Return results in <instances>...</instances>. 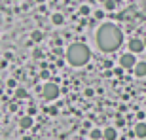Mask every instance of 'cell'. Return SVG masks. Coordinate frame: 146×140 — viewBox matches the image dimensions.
<instances>
[{"instance_id":"cell-1","label":"cell","mask_w":146,"mask_h":140,"mask_svg":"<svg viewBox=\"0 0 146 140\" xmlns=\"http://www.w3.org/2000/svg\"><path fill=\"white\" fill-rule=\"evenodd\" d=\"M95 40H97V46L101 51L112 53L123 44V32L114 23H103L95 32Z\"/></svg>"},{"instance_id":"cell-2","label":"cell","mask_w":146,"mask_h":140,"mask_svg":"<svg viewBox=\"0 0 146 140\" xmlns=\"http://www.w3.org/2000/svg\"><path fill=\"white\" fill-rule=\"evenodd\" d=\"M89 59H91V51H89V48L86 44H82V42L70 44L68 49H66V61L72 66H84L89 63Z\"/></svg>"},{"instance_id":"cell-3","label":"cell","mask_w":146,"mask_h":140,"mask_svg":"<svg viewBox=\"0 0 146 140\" xmlns=\"http://www.w3.org/2000/svg\"><path fill=\"white\" fill-rule=\"evenodd\" d=\"M59 93H61V89H59V85H57L55 81H46V83H44L42 95H44L46 100H55V98L59 97Z\"/></svg>"},{"instance_id":"cell-4","label":"cell","mask_w":146,"mask_h":140,"mask_svg":"<svg viewBox=\"0 0 146 140\" xmlns=\"http://www.w3.org/2000/svg\"><path fill=\"white\" fill-rule=\"evenodd\" d=\"M119 66L123 70H135L137 66V59L133 53H123L121 57H119Z\"/></svg>"},{"instance_id":"cell-5","label":"cell","mask_w":146,"mask_h":140,"mask_svg":"<svg viewBox=\"0 0 146 140\" xmlns=\"http://www.w3.org/2000/svg\"><path fill=\"white\" fill-rule=\"evenodd\" d=\"M144 42H142L141 38H131L129 40V51L131 53H141L142 49H144Z\"/></svg>"},{"instance_id":"cell-6","label":"cell","mask_w":146,"mask_h":140,"mask_svg":"<svg viewBox=\"0 0 146 140\" xmlns=\"http://www.w3.org/2000/svg\"><path fill=\"white\" fill-rule=\"evenodd\" d=\"M34 125V119L31 118V116H23V118H19V129H31Z\"/></svg>"},{"instance_id":"cell-7","label":"cell","mask_w":146,"mask_h":140,"mask_svg":"<svg viewBox=\"0 0 146 140\" xmlns=\"http://www.w3.org/2000/svg\"><path fill=\"white\" fill-rule=\"evenodd\" d=\"M133 74H135L137 78H144V76H146V61H141V63H137L135 70H133Z\"/></svg>"},{"instance_id":"cell-8","label":"cell","mask_w":146,"mask_h":140,"mask_svg":"<svg viewBox=\"0 0 146 140\" xmlns=\"http://www.w3.org/2000/svg\"><path fill=\"white\" fill-rule=\"evenodd\" d=\"M103 135H104V140H116L118 138V131L114 129V127H104Z\"/></svg>"},{"instance_id":"cell-9","label":"cell","mask_w":146,"mask_h":140,"mask_svg":"<svg viewBox=\"0 0 146 140\" xmlns=\"http://www.w3.org/2000/svg\"><path fill=\"white\" fill-rule=\"evenodd\" d=\"M135 135L139 136V138H146V123L139 121V123L135 125Z\"/></svg>"},{"instance_id":"cell-10","label":"cell","mask_w":146,"mask_h":140,"mask_svg":"<svg viewBox=\"0 0 146 140\" xmlns=\"http://www.w3.org/2000/svg\"><path fill=\"white\" fill-rule=\"evenodd\" d=\"M51 23H53V25H57V27H59V25H63V23H65V15H63V13H59V11H57V13H53V15H51Z\"/></svg>"},{"instance_id":"cell-11","label":"cell","mask_w":146,"mask_h":140,"mask_svg":"<svg viewBox=\"0 0 146 140\" xmlns=\"http://www.w3.org/2000/svg\"><path fill=\"white\" fill-rule=\"evenodd\" d=\"M89 136H91V140L104 138V135H103V131H101V129H91V131H89Z\"/></svg>"},{"instance_id":"cell-12","label":"cell","mask_w":146,"mask_h":140,"mask_svg":"<svg viewBox=\"0 0 146 140\" xmlns=\"http://www.w3.org/2000/svg\"><path fill=\"white\" fill-rule=\"evenodd\" d=\"M27 97H29V93L25 91L23 87H17V89H15V98H17V100H19V98H27Z\"/></svg>"},{"instance_id":"cell-13","label":"cell","mask_w":146,"mask_h":140,"mask_svg":"<svg viewBox=\"0 0 146 140\" xmlns=\"http://www.w3.org/2000/svg\"><path fill=\"white\" fill-rule=\"evenodd\" d=\"M31 38H33V42H40L44 38V34L40 32V30H33V32H31Z\"/></svg>"},{"instance_id":"cell-14","label":"cell","mask_w":146,"mask_h":140,"mask_svg":"<svg viewBox=\"0 0 146 140\" xmlns=\"http://www.w3.org/2000/svg\"><path fill=\"white\" fill-rule=\"evenodd\" d=\"M78 10H80V15H89V13H91V8H89L87 4H82Z\"/></svg>"},{"instance_id":"cell-15","label":"cell","mask_w":146,"mask_h":140,"mask_svg":"<svg viewBox=\"0 0 146 140\" xmlns=\"http://www.w3.org/2000/svg\"><path fill=\"white\" fill-rule=\"evenodd\" d=\"M103 6H104V10H108V11L116 10V2L114 0H106V2H103Z\"/></svg>"},{"instance_id":"cell-16","label":"cell","mask_w":146,"mask_h":140,"mask_svg":"<svg viewBox=\"0 0 146 140\" xmlns=\"http://www.w3.org/2000/svg\"><path fill=\"white\" fill-rule=\"evenodd\" d=\"M40 78H42V80H46V81H51V80H49V70H48V68H42V72H40Z\"/></svg>"},{"instance_id":"cell-17","label":"cell","mask_w":146,"mask_h":140,"mask_svg":"<svg viewBox=\"0 0 146 140\" xmlns=\"http://www.w3.org/2000/svg\"><path fill=\"white\" fill-rule=\"evenodd\" d=\"M33 57H34V59H42V57H44V55H42V49H34V51H33Z\"/></svg>"},{"instance_id":"cell-18","label":"cell","mask_w":146,"mask_h":140,"mask_svg":"<svg viewBox=\"0 0 146 140\" xmlns=\"http://www.w3.org/2000/svg\"><path fill=\"white\" fill-rule=\"evenodd\" d=\"M8 87H10V89H17V81L13 80V78H11V80H8Z\"/></svg>"},{"instance_id":"cell-19","label":"cell","mask_w":146,"mask_h":140,"mask_svg":"<svg viewBox=\"0 0 146 140\" xmlns=\"http://www.w3.org/2000/svg\"><path fill=\"white\" fill-rule=\"evenodd\" d=\"M48 114H49V116H57V108H55V106L48 108Z\"/></svg>"},{"instance_id":"cell-20","label":"cell","mask_w":146,"mask_h":140,"mask_svg":"<svg viewBox=\"0 0 146 140\" xmlns=\"http://www.w3.org/2000/svg\"><path fill=\"white\" fill-rule=\"evenodd\" d=\"M114 74H116V76H121V74H123V68H121V66H118V68H114Z\"/></svg>"},{"instance_id":"cell-21","label":"cell","mask_w":146,"mask_h":140,"mask_svg":"<svg viewBox=\"0 0 146 140\" xmlns=\"http://www.w3.org/2000/svg\"><path fill=\"white\" fill-rule=\"evenodd\" d=\"M53 53H55V55H65V53H63V49H61V48H57V49H55V51H53Z\"/></svg>"},{"instance_id":"cell-22","label":"cell","mask_w":146,"mask_h":140,"mask_svg":"<svg viewBox=\"0 0 146 140\" xmlns=\"http://www.w3.org/2000/svg\"><path fill=\"white\" fill-rule=\"evenodd\" d=\"M86 95L87 97H93V89H86Z\"/></svg>"},{"instance_id":"cell-23","label":"cell","mask_w":146,"mask_h":140,"mask_svg":"<svg viewBox=\"0 0 146 140\" xmlns=\"http://www.w3.org/2000/svg\"><path fill=\"white\" fill-rule=\"evenodd\" d=\"M142 42H144V46H146V38H142Z\"/></svg>"}]
</instances>
